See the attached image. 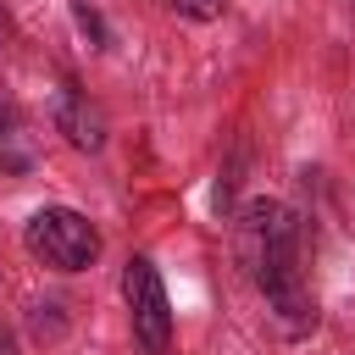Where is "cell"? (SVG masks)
<instances>
[{"label":"cell","mask_w":355,"mask_h":355,"mask_svg":"<svg viewBox=\"0 0 355 355\" xmlns=\"http://www.w3.org/2000/svg\"><path fill=\"white\" fill-rule=\"evenodd\" d=\"M233 250H239V266L261 283V294H277V288L305 283L300 277V222L277 200H250L244 205L239 233H233Z\"/></svg>","instance_id":"6da1fadb"},{"label":"cell","mask_w":355,"mask_h":355,"mask_svg":"<svg viewBox=\"0 0 355 355\" xmlns=\"http://www.w3.org/2000/svg\"><path fill=\"white\" fill-rule=\"evenodd\" d=\"M28 255L44 261L50 272H89L100 261V227L72 211V205H44L28 216V233H22Z\"/></svg>","instance_id":"7a4b0ae2"},{"label":"cell","mask_w":355,"mask_h":355,"mask_svg":"<svg viewBox=\"0 0 355 355\" xmlns=\"http://www.w3.org/2000/svg\"><path fill=\"white\" fill-rule=\"evenodd\" d=\"M122 300H128V322H133V344L139 355H166L172 349V305H166V283L161 272L133 255L122 266Z\"/></svg>","instance_id":"3957f363"},{"label":"cell","mask_w":355,"mask_h":355,"mask_svg":"<svg viewBox=\"0 0 355 355\" xmlns=\"http://www.w3.org/2000/svg\"><path fill=\"white\" fill-rule=\"evenodd\" d=\"M55 122H61V133H67L78 150H100V144H105V122H100V111L83 105L72 89L55 94Z\"/></svg>","instance_id":"277c9868"},{"label":"cell","mask_w":355,"mask_h":355,"mask_svg":"<svg viewBox=\"0 0 355 355\" xmlns=\"http://www.w3.org/2000/svg\"><path fill=\"white\" fill-rule=\"evenodd\" d=\"M33 166V139H28V122L0 100V172H28Z\"/></svg>","instance_id":"5b68a950"},{"label":"cell","mask_w":355,"mask_h":355,"mask_svg":"<svg viewBox=\"0 0 355 355\" xmlns=\"http://www.w3.org/2000/svg\"><path fill=\"white\" fill-rule=\"evenodd\" d=\"M183 17H194V22H211V17H222V6L227 0H172Z\"/></svg>","instance_id":"8992f818"}]
</instances>
